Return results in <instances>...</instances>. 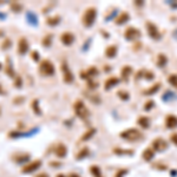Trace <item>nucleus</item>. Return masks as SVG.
<instances>
[{
    "label": "nucleus",
    "instance_id": "nucleus-1",
    "mask_svg": "<svg viewBox=\"0 0 177 177\" xmlns=\"http://www.w3.org/2000/svg\"><path fill=\"white\" fill-rule=\"evenodd\" d=\"M39 72L40 74H43L45 77H50L53 76L56 70H54V65L52 64V62L50 59H44L39 65Z\"/></svg>",
    "mask_w": 177,
    "mask_h": 177
},
{
    "label": "nucleus",
    "instance_id": "nucleus-2",
    "mask_svg": "<svg viewBox=\"0 0 177 177\" xmlns=\"http://www.w3.org/2000/svg\"><path fill=\"white\" fill-rule=\"evenodd\" d=\"M96 15H97L96 8L94 7H88V10L85 11L83 18H82V23H83L84 26H86V27L92 26L94 23V19H96Z\"/></svg>",
    "mask_w": 177,
    "mask_h": 177
},
{
    "label": "nucleus",
    "instance_id": "nucleus-3",
    "mask_svg": "<svg viewBox=\"0 0 177 177\" xmlns=\"http://www.w3.org/2000/svg\"><path fill=\"white\" fill-rule=\"evenodd\" d=\"M73 109H74L76 115H77L79 118H82V119H88V118L90 117V112H88V108H86V105H85L82 100H77V102L73 104Z\"/></svg>",
    "mask_w": 177,
    "mask_h": 177
},
{
    "label": "nucleus",
    "instance_id": "nucleus-4",
    "mask_svg": "<svg viewBox=\"0 0 177 177\" xmlns=\"http://www.w3.org/2000/svg\"><path fill=\"white\" fill-rule=\"evenodd\" d=\"M62 73H63V79H64L65 83H72L73 82V73L71 72V70H70L69 65H67V62L64 60L63 63H62Z\"/></svg>",
    "mask_w": 177,
    "mask_h": 177
},
{
    "label": "nucleus",
    "instance_id": "nucleus-5",
    "mask_svg": "<svg viewBox=\"0 0 177 177\" xmlns=\"http://www.w3.org/2000/svg\"><path fill=\"white\" fill-rule=\"evenodd\" d=\"M40 167H41V161H40V159H37V161L30 162V163H27L26 165H24L23 169H21V172H23V174H32V172L37 171Z\"/></svg>",
    "mask_w": 177,
    "mask_h": 177
},
{
    "label": "nucleus",
    "instance_id": "nucleus-6",
    "mask_svg": "<svg viewBox=\"0 0 177 177\" xmlns=\"http://www.w3.org/2000/svg\"><path fill=\"white\" fill-rule=\"evenodd\" d=\"M122 137L125 138V139H129V141H136V139L142 137V135L136 129H130V130H126L122 133Z\"/></svg>",
    "mask_w": 177,
    "mask_h": 177
},
{
    "label": "nucleus",
    "instance_id": "nucleus-7",
    "mask_svg": "<svg viewBox=\"0 0 177 177\" xmlns=\"http://www.w3.org/2000/svg\"><path fill=\"white\" fill-rule=\"evenodd\" d=\"M29 49H30V44H29V41H27V39H26L25 37L19 38V41H18V49H17L18 53H19L20 56H24V54L27 53Z\"/></svg>",
    "mask_w": 177,
    "mask_h": 177
},
{
    "label": "nucleus",
    "instance_id": "nucleus-8",
    "mask_svg": "<svg viewBox=\"0 0 177 177\" xmlns=\"http://www.w3.org/2000/svg\"><path fill=\"white\" fill-rule=\"evenodd\" d=\"M147 30H148V35H150L153 39L155 40H158L161 38V35H159V32H158V29L153 24V23H149L148 21L147 24Z\"/></svg>",
    "mask_w": 177,
    "mask_h": 177
},
{
    "label": "nucleus",
    "instance_id": "nucleus-9",
    "mask_svg": "<svg viewBox=\"0 0 177 177\" xmlns=\"http://www.w3.org/2000/svg\"><path fill=\"white\" fill-rule=\"evenodd\" d=\"M141 37V32L135 27H129L125 31V38L129 40H136Z\"/></svg>",
    "mask_w": 177,
    "mask_h": 177
},
{
    "label": "nucleus",
    "instance_id": "nucleus-10",
    "mask_svg": "<svg viewBox=\"0 0 177 177\" xmlns=\"http://www.w3.org/2000/svg\"><path fill=\"white\" fill-rule=\"evenodd\" d=\"M74 39H76V37L71 32H64L60 35V41L66 46H70L71 44H73Z\"/></svg>",
    "mask_w": 177,
    "mask_h": 177
},
{
    "label": "nucleus",
    "instance_id": "nucleus-11",
    "mask_svg": "<svg viewBox=\"0 0 177 177\" xmlns=\"http://www.w3.org/2000/svg\"><path fill=\"white\" fill-rule=\"evenodd\" d=\"M5 73L11 77V78H15L17 74L14 72V69H13V63H12V59L11 57H6V69H5Z\"/></svg>",
    "mask_w": 177,
    "mask_h": 177
},
{
    "label": "nucleus",
    "instance_id": "nucleus-12",
    "mask_svg": "<svg viewBox=\"0 0 177 177\" xmlns=\"http://www.w3.org/2000/svg\"><path fill=\"white\" fill-rule=\"evenodd\" d=\"M66 153H67V149L65 147L64 144H62V143H59L57 144V147L54 148V153H56V156L57 157H65L66 156Z\"/></svg>",
    "mask_w": 177,
    "mask_h": 177
},
{
    "label": "nucleus",
    "instance_id": "nucleus-13",
    "mask_svg": "<svg viewBox=\"0 0 177 177\" xmlns=\"http://www.w3.org/2000/svg\"><path fill=\"white\" fill-rule=\"evenodd\" d=\"M165 125L167 128L172 129V128H176L177 126V117H175L174 115H169L165 119Z\"/></svg>",
    "mask_w": 177,
    "mask_h": 177
},
{
    "label": "nucleus",
    "instance_id": "nucleus-14",
    "mask_svg": "<svg viewBox=\"0 0 177 177\" xmlns=\"http://www.w3.org/2000/svg\"><path fill=\"white\" fill-rule=\"evenodd\" d=\"M153 147L156 148L158 151H162V150H164V149L167 148V143H165V141L158 138V139H155V141H153Z\"/></svg>",
    "mask_w": 177,
    "mask_h": 177
},
{
    "label": "nucleus",
    "instance_id": "nucleus-15",
    "mask_svg": "<svg viewBox=\"0 0 177 177\" xmlns=\"http://www.w3.org/2000/svg\"><path fill=\"white\" fill-rule=\"evenodd\" d=\"M31 106H32L33 112H35L37 116H41V110H40V108H39V100H38V99H33L32 103H31Z\"/></svg>",
    "mask_w": 177,
    "mask_h": 177
},
{
    "label": "nucleus",
    "instance_id": "nucleus-16",
    "mask_svg": "<svg viewBox=\"0 0 177 177\" xmlns=\"http://www.w3.org/2000/svg\"><path fill=\"white\" fill-rule=\"evenodd\" d=\"M10 7L11 11H13L14 13H20L23 11V5L20 3H18V1H12L10 4Z\"/></svg>",
    "mask_w": 177,
    "mask_h": 177
},
{
    "label": "nucleus",
    "instance_id": "nucleus-17",
    "mask_svg": "<svg viewBox=\"0 0 177 177\" xmlns=\"http://www.w3.org/2000/svg\"><path fill=\"white\" fill-rule=\"evenodd\" d=\"M26 19L31 25H37L38 21H37V15L33 13V12H26Z\"/></svg>",
    "mask_w": 177,
    "mask_h": 177
},
{
    "label": "nucleus",
    "instance_id": "nucleus-18",
    "mask_svg": "<svg viewBox=\"0 0 177 177\" xmlns=\"http://www.w3.org/2000/svg\"><path fill=\"white\" fill-rule=\"evenodd\" d=\"M59 21H60V17L59 15H54V17H50V18L46 19V24L49 26H56V25L59 24Z\"/></svg>",
    "mask_w": 177,
    "mask_h": 177
},
{
    "label": "nucleus",
    "instance_id": "nucleus-19",
    "mask_svg": "<svg viewBox=\"0 0 177 177\" xmlns=\"http://www.w3.org/2000/svg\"><path fill=\"white\" fill-rule=\"evenodd\" d=\"M30 159V155H26V153H21V155H17L14 157L15 163H25Z\"/></svg>",
    "mask_w": 177,
    "mask_h": 177
},
{
    "label": "nucleus",
    "instance_id": "nucleus-20",
    "mask_svg": "<svg viewBox=\"0 0 177 177\" xmlns=\"http://www.w3.org/2000/svg\"><path fill=\"white\" fill-rule=\"evenodd\" d=\"M116 53H117V47H116L115 45H112V46H109L108 49H106V51H105V54H106V57H109V58H112V57H115V56H116Z\"/></svg>",
    "mask_w": 177,
    "mask_h": 177
},
{
    "label": "nucleus",
    "instance_id": "nucleus-21",
    "mask_svg": "<svg viewBox=\"0 0 177 177\" xmlns=\"http://www.w3.org/2000/svg\"><path fill=\"white\" fill-rule=\"evenodd\" d=\"M12 40L10 39V38H5L4 39V41L1 43V45H0V47H1V50L3 51H5V50H10L11 47H12Z\"/></svg>",
    "mask_w": 177,
    "mask_h": 177
},
{
    "label": "nucleus",
    "instance_id": "nucleus-22",
    "mask_svg": "<svg viewBox=\"0 0 177 177\" xmlns=\"http://www.w3.org/2000/svg\"><path fill=\"white\" fill-rule=\"evenodd\" d=\"M118 83V78H116V77H111V78H109L106 82H105V88L106 90H109L110 88H112L115 84Z\"/></svg>",
    "mask_w": 177,
    "mask_h": 177
},
{
    "label": "nucleus",
    "instance_id": "nucleus-23",
    "mask_svg": "<svg viewBox=\"0 0 177 177\" xmlns=\"http://www.w3.org/2000/svg\"><path fill=\"white\" fill-rule=\"evenodd\" d=\"M52 38H53V35H45L44 38H43V41H41L43 46H45V47H49L50 45H51V43H52Z\"/></svg>",
    "mask_w": 177,
    "mask_h": 177
},
{
    "label": "nucleus",
    "instance_id": "nucleus-24",
    "mask_svg": "<svg viewBox=\"0 0 177 177\" xmlns=\"http://www.w3.org/2000/svg\"><path fill=\"white\" fill-rule=\"evenodd\" d=\"M138 123H139V125L143 126V128H148V126L150 125V119L148 117H141L138 119Z\"/></svg>",
    "mask_w": 177,
    "mask_h": 177
},
{
    "label": "nucleus",
    "instance_id": "nucleus-25",
    "mask_svg": "<svg viewBox=\"0 0 177 177\" xmlns=\"http://www.w3.org/2000/svg\"><path fill=\"white\" fill-rule=\"evenodd\" d=\"M131 71H132V69H131L130 66H124V69L122 70V77H123L124 80L128 79V77L130 76V73H131Z\"/></svg>",
    "mask_w": 177,
    "mask_h": 177
},
{
    "label": "nucleus",
    "instance_id": "nucleus-26",
    "mask_svg": "<svg viewBox=\"0 0 177 177\" xmlns=\"http://www.w3.org/2000/svg\"><path fill=\"white\" fill-rule=\"evenodd\" d=\"M128 20H129V14L124 12V13H122V14L119 15V18L117 19L116 23H117V24H124V23H125V21H128Z\"/></svg>",
    "mask_w": 177,
    "mask_h": 177
},
{
    "label": "nucleus",
    "instance_id": "nucleus-27",
    "mask_svg": "<svg viewBox=\"0 0 177 177\" xmlns=\"http://www.w3.org/2000/svg\"><path fill=\"white\" fill-rule=\"evenodd\" d=\"M143 157H144V159H147V161L151 159V158L153 157V150H150V149H147V150L144 151Z\"/></svg>",
    "mask_w": 177,
    "mask_h": 177
},
{
    "label": "nucleus",
    "instance_id": "nucleus-28",
    "mask_svg": "<svg viewBox=\"0 0 177 177\" xmlns=\"http://www.w3.org/2000/svg\"><path fill=\"white\" fill-rule=\"evenodd\" d=\"M14 86L18 88H21V86H23V79L19 74H17V77L14 78Z\"/></svg>",
    "mask_w": 177,
    "mask_h": 177
},
{
    "label": "nucleus",
    "instance_id": "nucleus-29",
    "mask_svg": "<svg viewBox=\"0 0 177 177\" xmlns=\"http://www.w3.org/2000/svg\"><path fill=\"white\" fill-rule=\"evenodd\" d=\"M169 83L171 84L172 86L177 88V76L176 74H171V76L169 77Z\"/></svg>",
    "mask_w": 177,
    "mask_h": 177
},
{
    "label": "nucleus",
    "instance_id": "nucleus-30",
    "mask_svg": "<svg viewBox=\"0 0 177 177\" xmlns=\"http://www.w3.org/2000/svg\"><path fill=\"white\" fill-rule=\"evenodd\" d=\"M88 148H84L83 150H80L79 151V153L77 155V159H80V158H83V157H85L86 155H88Z\"/></svg>",
    "mask_w": 177,
    "mask_h": 177
},
{
    "label": "nucleus",
    "instance_id": "nucleus-31",
    "mask_svg": "<svg viewBox=\"0 0 177 177\" xmlns=\"http://www.w3.org/2000/svg\"><path fill=\"white\" fill-rule=\"evenodd\" d=\"M31 58H32L33 62H38V60H39V52H38V51H32Z\"/></svg>",
    "mask_w": 177,
    "mask_h": 177
},
{
    "label": "nucleus",
    "instance_id": "nucleus-32",
    "mask_svg": "<svg viewBox=\"0 0 177 177\" xmlns=\"http://www.w3.org/2000/svg\"><path fill=\"white\" fill-rule=\"evenodd\" d=\"M94 129H92V130H88V132L85 133V135H84L83 137H82V139H84V141H85V139H88V138H90V137H91V136H94Z\"/></svg>",
    "mask_w": 177,
    "mask_h": 177
},
{
    "label": "nucleus",
    "instance_id": "nucleus-33",
    "mask_svg": "<svg viewBox=\"0 0 177 177\" xmlns=\"http://www.w3.org/2000/svg\"><path fill=\"white\" fill-rule=\"evenodd\" d=\"M167 63V58L163 56V54H161L159 57H158V65H161V66H163V65Z\"/></svg>",
    "mask_w": 177,
    "mask_h": 177
},
{
    "label": "nucleus",
    "instance_id": "nucleus-34",
    "mask_svg": "<svg viewBox=\"0 0 177 177\" xmlns=\"http://www.w3.org/2000/svg\"><path fill=\"white\" fill-rule=\"evenodd\" d=\"M145 105H147V106H145V109H147V110H148V109H151V108H153V100H150V102H148Z\"/></svg>",
    "mask_w": 177,
    "mask_h": 177
},
{
    "label": "nucleus",
    "instance_id": "nucleus-35",
    "mask_svg": "<svg viewBox=\"0 0 177 177\" xmlns=\"http://www.w3.org/2000/svg\"><path fill=\"white\" fill-rule=\"evenodd\" d=\"M23 100H24V98H15L14 100H13V103H17V104H19V103H21V102H23Z\"/></svg>",
    "mask_w": 177,
    "mask_h": 177
},
{
    "label": "nucleus",
    "instance_id": "nucleus-36",
    "mask_svg": "<svg viewBox=\"0 0 177 177\" xmlns=\"http://www.w3.org/2000/svg\"><path fill=\"white\" fill-rule=\"evenodd\" d=\"M171 139L174 141V142H175V144H177V133H174V135H172Z\"/></svg>",
    "mask_w": 177,
    "mask_h": 177
},
{
    "label": "nucleus",
    "instance_id": "nucleus-37",
    "mask_svg": "<svg viewBox=\"0 0 177 177\" xmlns=\"http://www.w3.org/2000/svg\"><path fill=\"white\" fill-rule=\"evenodd\" d=\"M35 177H50L47 174H45V172H41V174H38Z\"/></svg>",
    "mask_w": 177,
    "mask_h": 177
},
{
    "label": "nucleus",
    "instance_id": "nucleus-38",
    "mask_svg": "<svg viewBox=\"0 0 177 177\" xmlns=\"http://www.w3.org/2000/svg\"><path fill=\"white\" fill-rule=\"evenodd\" d=\"M118 94H119V96L122 94V98H123V99H128V97H126V96H128V94H124V92H118Z\"/></svg>",
    "mask_w": 177,
    "mask_h": 177
},
{
    "label": "nucleus",
    "instance_id": "nucleus-39",
    "mask_svg": "<svg viewBox=\"0 0 177 177\" xmlns=\"http://www.w3.org/2000/svg\"><path fill=\"white\" fill-rule=\"evenodd\" d=\"M70 177H79V176L77 175V174H71V175H70Z\"/></svg>",
    "mask_w": 177,
    "mask_h": 177
},
{
    "label": "nucleus",
    "instance_id": "nucleus-40",
    "mask_svg": "<svg viewBox=\"0 0 177 177\" xmlns=\"http://www.w3.org/2000/svg\"><path fill=\"white\" fill-rule=\"evenodd\" d=\"M57 177H66V176L63 175V174H59V175H57Z\"/></svg>",
    "mask_w": 177,
    "mask_h": 177
},
{
    "label": "nucleus",
    "instance_id": "nucleus-41",
    "mask_svg": "<svg viewBox=\"0 0 177 177\" xmlns=\"http://www.w3.org/2000/svg\"><path fill=\"white\" fill-rule=\"evenodd\" d=\"M0 94H3V88H1V85H0Z\"/></svg>",
    "mask_w": 177,
    "mask_h": 177
},
{
    "label": "nucleus",
    "instance_id": "nucleus-42",
    "mask_svg": "<svg viewBox=\"0 0 177 177\" xmlns=\"http://www.w3.org/2000/svg\"><path fill=\"white\" fill-rule=\"evenodd\" d=\"M3 69V65H1V63H0V70Z\"/></svg>",
    "mask_w": 177,
    "mask_h": 177
},
{
    "label": "nucleus",
    "instance_id": "nucleus-43",
    "mask_svg": "<svg viewBox=\"0 0 177 177\" xmlns=\"http://www.w3.org/2000/svg\"><path fill=\"white\" fill-rule=\"evenodd\" d=\"M3 35V32H1V31H0V35Z\"/></svg>",
    "mask_w": 177,
    "mask_h": 177
}]
</instances>
